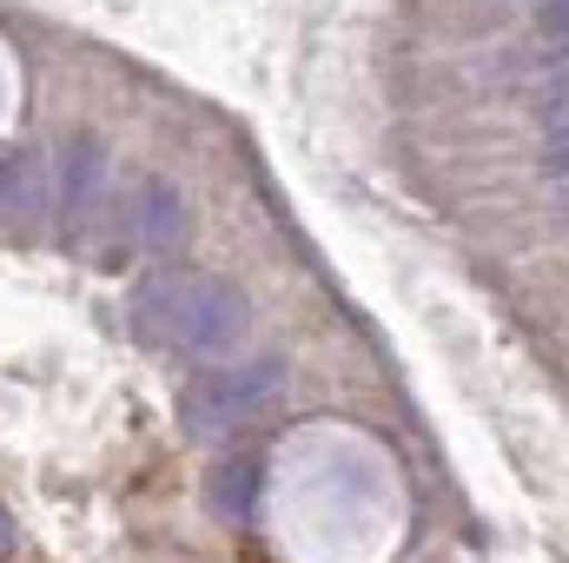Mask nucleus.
Instances as JSON below:
<instances>
[{
  "label": "nucleus",
  "mask_w": 569,
  "mask_h": 563,
  "mask_svg": "<svg viewBox=\"0 0 569 563\" xmlns=\"http://www.w3.org/2000/svg\"><path fill=\"white\" fill-rule=\"evenodd\" d=\"M7 544H13V524H7V511H0V551H7Z\"/></svg>",
  "instance_id": "obj_7"
},
{
  "label": "nucleus",
  "mask_w": 569,
  "mask_h": 563,
  "mask_svg": "<svg viewBox=\"0 0 569 563\" xmlns=\"http://www.w3.org/2000/svg\"><path fill=\"white\" fill-rule=\"evenodd\" d=\"M133 325H140L146 345L159 352H179V358H226L246 325H252V305L246 292L219 273H192V266H166L133 292Z\"/></svg>",
  "instance_id": "obj_1"
},
{
  "label": "nucleus",
  "mask_w": 569,
  "mask_h": 563,
  "mask_svg": "<svg viewBox=\"0 0 569 563\" xmlns=\"http://www.w3.org/2000/svg\"><path fill=\"white\" fill-rule=\"evenodd\" d=\"M284 398V358H246V365H219L186 392V424L199 437H226L239 424L266 418Z\"/></svg>",
  "instance_id": "obj_2"
},
{
  "label": "nucleus",
  "mask_w": 569,
  "mask_h": 563,
  "mask_svg": "<svg viewBox=\"0 0 569 563\" xmlns=\"http://www.w3.org/2000/svg\"><path fill=\"white\" fill-rule=\"evenodd\" d=\"M252 484H259V464H252V457H239V464H226V477H219V497H232V511H246Z\"/></svg>",
  "instance_id": "obj_6"
},
{
  "label": "nucleus",
  "mask_w": 569,
  "mask_h": 563,
  "mask_svg": "<svg viewBox=\"0 0 569 563\" xmlns=\"http://www.w3.org/2000/svg\"><path fill=\"white\" fill-rule=\"evenodd\" d=\"M0 179H7V213L20 219V233H33V213L47 206V192H40V159H33V152H7Z\"/></svg>",
  "instance_id": "obj_5"
},
{
  "label": "nucleus",
  "mask_w": 569,
  "mask_h": 563,
  "mask_svg": "<svg viewBox=\"0 0 569 563\" xmlns=\"http://www.w3.org/2000/svg\"><path fill=\"white\" fill-rule=\"evenodd\" d=\"M100 179H107L100 140L60 146V226H67V239H87V219L100 213Z\"/></svg>",
  "instance_id": "obj_3"
},
{
  "label": "nucleus",
  "mask_w": 569,
  "mask_h": 563,
  "mask_svg": "<svg viewBox=\"0 0 569 563\" xmlns=\"http://www.w3.org/2000/svg\"><path fill=\"white\" fill-rule=\"evenodd\" d=\"M192 233V213H186V192L172 179H140V206H133V239H140L152 259H172Z\"/></svg>",
  "instance_id": "obj_4"
}]
</instances>
